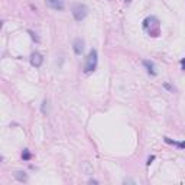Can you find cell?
I'll list each match as a JSON object with an SVG mask.
<instances>
[{
	"mask_svg": "<svg viewBox=\"0 0 185 185\" xmlns=\"http://www.w3.org/2000/svg\"><path fill=\"white\" fill-rule=\"evenodd\" d=\"M97 64H98V54L95 49H91L88 52L87 58H85V65H84V72L88 74V72H93L95 71L97 68Z\"/></svg>",
	"mask_w": 185,
	"mask_h": 185,
	"instance_id": "obj_2",
	"label": "cell"
},
{
	"mask_svg": "<svg viewBox=\"0 0 185 185\" xmlns=\"http://www.w3.org/2000/svg\"><path fill=\"white\" fill-rule=\"evenodd\" d=\"M88 184H98V181H95V179H90V181H88Z\"/></svg>",
	"mask_w": 185,
	"mask_h": 185,
	"instance_id": "obj_16",
	"label": "cell"
},
{
	"mask_svg": "<svg viewBox=\"0 0 185 185\" xmlns=\"http://www.w3.org/2000/svg\"><path fill=\"white\" fill-rule=\"evenodd\" d=\"M30 158H32L30 152L28 151V149H25V151L22 152V159H23V161H30Z\"/></svg>",
	"mask_w": 185,
	"mask_h": 185,
	"instance_id": "obj_10",
	"label": "cell"
},
{
	"mask_svg": "<svg viewBox=\"0 0 185 185\" xmlns=\"http://www.w3.org/2000/svg\"><path fill=\"white\" fill-rule=\"evenodd\" d=\"M45 4L48 8L54 9V10H64L65 9V4L62 0H45Z\"/></svg>",
	"mask_w": 185,
	"mask_h": 185,
	"instance_id": "obj_6",
	"label": "cell"
},
{
	"mask_svg": "<svg viewBox=\"0 0 185 185\" xmlns=\"http://www.w3.org/2000/svg\"><path fill=\"white\" fill-rule=\"evenodd\" d=\"M71 13H72V18L75 19V22H81L87 18L88 15V8L83 3H74L71 6Z\"/></svg>",
	"mask_w": 185,
	"mask_h": 185,
	"instance_id": "obj_1",
	"label": "cell"
},
{
	"mask_svg": "<svg viewBox=\"0 0 185 185\" xmlns=\"http://www.w3.org/2000/svg\"><path fill=\"white\" fill-rule=\"evenodd\" d=\"M42 64H44V55L41 52H32V55H30V65L35 67V68H39V67H42Z\"/></svg>",
	"mask_w": 185,
	"mask_h": 185,
	"instance_id": "obj_4",
	"label": "cell"
},
{
	"mask_svg": "<svg viewBox=\"0 0 185 185\" xmlns=\"http://www.w3.org/2000/svg\"><path fill=\"white\" fill-rule=\"evenodd\" d=\"M163 87H165L166 90L169 91V93H174V91H175V88L172 87V85H171V84H168V83H163Z\"/></svg>",
	"mask_w": 185,
	"mask_h": 185,
	"instance_id": "obj_11",
	"label": "cell"
},
{
	"mask_svg": "<svg viewBox=\"0 0 185 185\" xmlns=\"http://www.w3.org/2000/svg\"><path fill=\"white\" fill-rule=\"evenodd\" d=\"M48 104H49V101L45 98V100L42 101V106H41V111H42L44 114H48Z\"/></svg>",
	"mask_w": 185,
	"mask_h": 185,
	"instance_id": "obj_9",
	"label": "cell"
},
{
	"mask_svg": "<svg viewBox=\"0 0 185 185\" xmlns=\"http://www.w3.org/2000/svg\"><path fill=\"white\" fill-rule=\"evenodd\" d=\"M126 3H130V0H126Z\"/></svg>",
	"mask_w": 185,
	"mask_h": 185,
	"instance_id": "obj_17",
	"label": "cell"
},
{
	"mask_svg": "<svg viewBox=\"0 0 185 185\" xmlns=\"http://www.w3.org/2000/svg\"><path fill=\"white\" fill-rule=\"evenodd\" d=\"M84 45H85V42H84L83 38H75L74 42H72V49H74V54L75 55H81L84 51Z\"/></svg>",
	"mask_w": 185,
	"mask_h": 185,
	"instance_id": "obj_5",
	"label": "cell"
},
{
	"mask_svg": "<svg viewBox=\"0 0 185 185\" xmlns=\"http://www.w3.org/2000/svg\"><path fill=\"white\" fill-rule=\"evenodd\" d=\"M153 161H155V155H151V156H149V158H147V162H146V165H151V163L153 162Z\"/></svg>",
	"mask_w": 185,
	"mask_h": 185,
	"instance_id": "obj_13",
	"label": "cell"
},
{
	"mask_svg": "<svg viewBox=\"0 0 185 185\" xmlns=\"http://www.w3.org/2000/svg\"><path fill=\"white\" fill-rule=\"evenodd\" d=\"M153 26H159V20L156 19L155 16H147L146 19L143 20V29H146L152 36H158L159 35V30L158 29H153Z\"/></svg>",
	"mask_w": 185,
	"mask_h": 185,
	"instance_id": "obj_3",
	"label": "cell"
},
{
	"mask_svg": "<svg viewBox=\"0 0 185 185\" xmlns=\"http://www.w3.org/2000/svg\"><path fill=\"white\" fill-rule=\"evenodd\" d=\"M181 67H182V69L185 71V58H182L181 59Z\"/></svg>",
	"mask_w": 185,
	"mask_h": 185,
	"instance_id": "obj_15",
	"label": "cell"
},
{
	"mask_svg": "<svg viewBox=\"0 0 185 185\" xmlns=\"http://www.w3.org/2000/svg\"><path fill=\"white\" fill-rule=\"evenodd\" d=\"M15 178L18 179V181H20V182H26L28 181V175L25 174V172H22V171L15 172Z\"/></svg>",
	"mask_w": 185,
	"mask_h": 185,
	"instance_id": "obj_8",
	"label": "cell"
},
{
	"mask_svg": "<svg viewBox=\"0 0 185 185\" xmlns=\"http://www.w3.org/2000/svg\"><path fill=\"white\" fill-rule=\"evenodd\" d=\"M84 169L87 171V174H91V172H93V168H88V163H85V165H84Z\"/></svg>",
	"mask_w": 185,
	"mask_h": 185,
	"instance_id": "obj_14",
	"label": "cell"
},
{
	"mask_svg": "<svg viewBox=\"0 0 185 185\" xmlns=\"http://www.w3.org/2000/svg\"><path fill=\"white\" fill-rule=\"evenodd\" d=\"M143 67L146 68V71L151 74V75H156V71H155V64L149 59H145L143 61Z\"/></svg>",
	"mask_w": 185,
	"mask_h": 185,
	"instance_id": "obj_7",
	"label": "cell"
},
{
	"mask_svg": "<svg viewBox=\"0 0 185 185\" xmlns=\"http://www.w3.org/2000/svg\"><path fill=\"white\" fill-rule=\"evenodd\" d=\"M28 33H29V35H30V38L33 39V41L39 42V38H38V36H36V33H33V32H32V30H28Z\"/></svg>",
	"mask_w": 185,
	"mask_h": 185,
	"instance_id": "obj_12",
	"label": "cell"
}]
</instances>
